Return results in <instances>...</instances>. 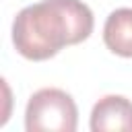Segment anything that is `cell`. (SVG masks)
<instances>
[{"instance_id": "cell-1", "label": "cell", "mask_w": 132, "mask_h": 132, "mask_svg": "<svg viewBox=\"0 0 132 132\" xmlns=\"http://www.w3.org/2000/svg\"><path fill=\"white\" fill-rule=\"evenodd\" d=\"M93 12L80 0H43L25 6L12 23V43L27 60H47L62 47L85 41Z\"/></svg>"}, {"instance_id": "cell-2", "label": "cell", "mask_w": 132, "mask_h": 132, "mask_svg": "<svg viewBox=\"0 0 132 132\" xmlns=\"http://www.w3.org/2000/svg\"><path fill=\"white\" fill-rule=\"evenodd\" d=\"M76 122V103L62 89H39L25 109L27 132H74Z\"/></svg>"}, {"instance_id": "cell-3", "label": "cell", "mask_w": 132, "mask_h": 132, "mask_svg": "<svg viewBox=\"0 0 132 132\" xmlns=\"http://www.w3.org/2000/svg\"><path fill=\"white\" fill-rule=\"evenodd\" d=\"M91 130L132 132V101L122 95H107L99 99L91 111Z\"/></svg>"}, {"instance_id": "cell-4", "label": "cell", "mask_w": 132, "mask_h": 132, "mask_svg": "<svg viewBox=\"0 0 132 132\" xmlns=\"http://www.w3.org/2000/svg\"><path fill=\"white\" fill-rule=\"evenodd\" d=\"M103 41L113 54L132 58V8H118L107 16Z\"/></svg>"}]
</instances>
